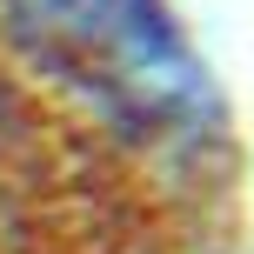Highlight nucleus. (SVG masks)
Instances as JSON below:
<instances>
[{
	"mask_svg": "<svg viewBox=\"0 0 254 254\" xmlns=\"http://www.w3.org/2000/svg\"><path fill=\"white\" fill-rule=\"evenodd\" d=\"M20 7L61 61L101 67V74H134L154 87V74L140 67V54L154 61V13L140 0H20ZM154 67H174V61H154Z\"/></svg>",
	"mask_w": 254,
	"mask_h": 254,
	"instance_id": "nucleus-1",
	"label": "nucleus"
}]
</instances>
